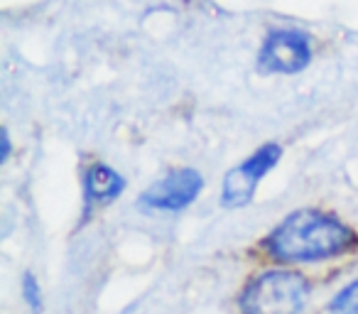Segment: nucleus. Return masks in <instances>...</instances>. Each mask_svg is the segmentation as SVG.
<instances>
[{
	"instance_id": "39448f33",
	"label": "nucleus",
	"mask_w": 358,
	"mask_h": 314,
	"mask_svg": "<svg viewBox=\"0 0 358 314\" xmlns=\"http://www.w3.org/2000/svg\"><path fill=\"white\" fill-rule=\"evenodd\" d=\"M201 190H204V177L196 170L187 167V170H177L164 177V180L155 182V185L140 197V204L152 211L177 214V211L187 209V206L201 194Z\"/></svg>"
},
{
	"instance_id": "f257e3e1",
	"label": "nucleus",
	"mask_w": 358,
	"mask_h": 314,
	"mask_svg": "<svg viewBox=\"0 0 358 314\" xmlns=\"http://www.w3.org/2000/svg\"><path fill=\"white\" fill-rule=\"evenodd\" d=\"M353 231L336 216L302 209L289 214L265 238V250L282 263H317L353 248Z\"/></svg>"
},
{
	"instance_id": "1a4fd4ad",
	"label": "nucleus",
	"mask_w": 358,
	"mask_h": 314,
	"mask_svg": "<svg viewBox=\"0 0 358 314\" xmlns=\"http://www.w3.org/2000/svg\"><path fill=\"white\" fill-rule=\"evenodd\" d=\"M10 157V138H8V130L0 133V162H6Z\"/></svg>"
},
{
	"instance_id": "423d86ee",
	"label": "nucleus",
	"mask_w": 358,
	"mask_h": 314,
	"mask_svg": "<svg viewBox=\"0 0 358 314\" xmlns=\"http://www.w3.org/2000/svg\"><path fill=\"white\" fill-rule=\"evenodd\" d=\"M123 192H125V180L113 167L94 165V167H89V172L84 175L86 211H91L94 206H101V204H110V201L118 199Z\"/></svg>"
},
{
	"instance_id": "7ed1b4c3",
	"label": "nucleus",
	"mask_w": 358,
	"mask_h": 314,
	"mask_svg": "<svg viewBox=\"0 0 358 314\" xmlns=\"http://www.w3.org/2000/svg\"><path fill=\"white\" fill-rule=\"evenodd\" d=\"M280 157H282V148L275 143H265L260 150H255L248 160L241 162L236 170L226 175L224 190H221V204L226 209H241V206L250 204L260 180L278 165Z\"/></svg>"
},
{
	"instance_id": "f03ea898",
	"label": "nucleus",
	"mask_w": 358,
	"mask_h": 314,
	"mask_svg": "<svg viewBox=\"0 0 358 314\" xmlns=\"http://www.w3.org/2000/svg\"><path fill=\"white\" fill-rule=\"evenodd\" d=\"M309 299V280L294 270H268L245 287L243 314H299Z\"/></svg>"
},
{
	"instance_id": "6e6552de",
	"label": "nucleus",
	"mask_w": 358,
	"mask_h": 314,
	"mask_svg": "<svg viewBox=\"0 0 358 314\" xmlns=\"http://www.w3.org/2000/svg\"><path fill=\"white\" fill-rule=\"evenodd\" d=\"M22 297H25L27 307H30L32 312L35 314L42 312V287L32 273H25V278H22Z\"/></svg>"
},
{
	"instance_id": "20e7f679",
	"label": "nucleus",
	"mask_w": 358,
	"mask_h": 314,
	"mask_svg": "<svg viewBox=\"0 0 358 314\" xmlns=\"http://www.w3.org/2000/svg\"><path fill=\"white\" fill-rule=\"evenodd\" d=\"M312 62V42L299 30H275L258 52L260 74H297Z\"/></svg>"
},
{
	"instance_id": "0eeeda50",
	"label": "nucleus",
	"mask_w": 358,
	"mask_h": 314,
	"mask_svg": "<svg viewBox=\"0 0 358 314\" xmlns=\"http://www.w3.org/2000/svg\"><path fill=\"white\" fill-rule=\"evenodd\" d=\"M329 314H358V280L341 290L329 302Z\"/></svg>"
}]
</instances>
